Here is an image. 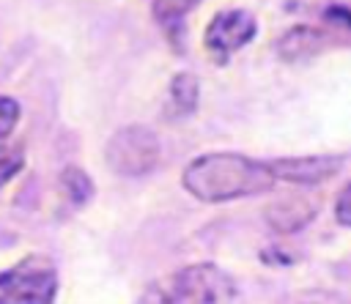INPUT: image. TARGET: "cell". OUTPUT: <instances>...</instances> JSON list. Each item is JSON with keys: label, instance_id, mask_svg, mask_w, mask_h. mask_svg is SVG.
I'll list each match as a JSON object with an SVG mask.
<instances>
[{"label": "cell", "instance_id": "1", "mask_svg": "<svg viewBox=\"0 0 351 304\" xmlns=\"http://www.w3.org/2000/svg\"><path fill=\"white\" fill-rule=\"evenodd\" d=\"M274 175L266 162L241 153H206L186 164L181 183L203 203H225L244 194H258L274 186Z\"/></svg>", "mask_w": 351, "mask_h": 304}, {"label": "cell", "instance_id": "2", "mask_svg": "<svg viewBox=\"0 0 351 304\" xmlns=\"http://www.w3.org/2000/svg\"><path fill=\"white\" fill-rule=\"evenodd\" d=\"M55 290L58 271L44 255H27L0 274V304H52Z\"/></svg>", "mask_w": 351, "mask_h": 304}, {"label": "cell", "instance_id": "3", "mask_svg": "<svg viewBox=\"0 0 351 304\" xmlns=\"http://www.w3.org/2000/svg\"><path fill=\"white\" fill-rule=\"evenodd\" d=\"M173 304H233L236 285L214 263H195L181 268L167 282Z\"/></svg>", "mask_w": 351, "mask_h": 304}, {"label": "cell", "instance_id": "4", "mask_svg": "<svg viewBox=\"0 0 351 304\" xmlns=\"http://www.w3.org/2000/svg\"><path fill=\"white\" fill-rule=\"evenodd\" d=\"M159 140L151 129L145 126H123L118 129L107 148H104V156H107V164L121 173V175H143L148 170L156 167L159 162Z\"/></svg>", "mask_w": 351, "mask_h": 304}, {"label": "cell", "instance_id": "5", "mask_svg": "<svg viewBox=\"0 0 351 304\" xmlns=\"http://www.w3.org/2000/svg\"><path fill=\"white\" fill-rule=\"evenodd\" d=\"M258 33V19L244 8H230L214 14V19L206 27V49L217 63H228L233 52H239L244 44H250Z\"/></svg>", "mask_w": 351, "mask_h": 304}, {"label": "cell", "instance_id": "6", "mask_svg": "<svg viewBox=\"0 0 351 304\" xmlns=\"http://www.w3.org/2000/svg\"><path fill=\"white\" fill-rule=\"evenodd\" d=\"M340 164L343 162L337 156H299V159H274L269 162V170L280 181L313 186L332 178L340 170Z\"/></svg>", "mask_w": 351, "mask_h": 304}, {"label": "cell", "instance_id": "7", "mask_svg": "<svg viewBox=\"0 0 351 304\" xmlns=\"http://www.w3.org/2000/svg\"><path fill=\"white\" fill-rule=\"evenodd\" d=\"M315 211H318L315 200H310L304 194H291V197H282L274 205H269L266 208V219L277 233L288 236V233L302 230L315 216Z\"/></svg>", "mask_w": 351, "mask_h": 304}, {"label": "cell", "instance_id": "8", "mask_svg": "<svg viewBox=\"0 0 351 304\" xmlns=\"http://www.w3.org/2000/svg\"><path fill=\"white\" fill-rule=\"evenodd\" d=\"M329 38H335V36L326 30H318L310 25H296V27L285 30L282 38L277 41V55L282 60H304V58H313L321 49H326Z\"/></svg>", "mask_w": 351, "mask_h": 304}, {"label": "cell", "instance_id": "9", "mask_svg": "<svg viewBox=\"0 0 351 304\" xmlns=\"http://www.w3.org/2000/svg\"><path fill=\"white\" fill-rule=\"evenodd\" d=\"M197 93H200L197 77H195V74H189V71H178V74L170 79L167 112H170V115H176V118L192 115V112H195V107H197Z\"/></svg>", "mask_w": 351, "mask_h": 304}, {"label": "cell", "instance_id": "10", "mask_svg": "<svg viewBox=\"0 0 351 304\" xmlns=\"http://www.w3.org/2000/svg\"><path fill=\"white\" fill-rule=\"evenodd\" d=\"M60 186H63V192L69 194V200H71L74 205L88 203L90 194H93V181H90L88 173L80 170V167H66V170L60 173Z\"/></svg>", "mask_w": 351, "mask_h": 304}, {"label": "cell", "instance_id": "11", "mask_svg": "<svg viewBox=\"0 0 351 304\" xmlns=\"http://www.w3.org/2000/svg\"><path fill=\"white\" fill-rule=\"evenodd\" d=\"M197 3H200V0H154L151 11H154V19H156L159 25H165V27L173 30Z\"/></svg>", "mask_w": 351, "mask_h": 304}, {"label": "cell", "instance_id": "12", "mask_svg": "<svg viewBox=\"0 0 351 304\" xmlns=\"http://www.w3.org/2000/svg\"><path fill=\"white\" fill-rule=\"evenodd\" d=\"M324 25L332 30L335 38L351 36V5L346 3H332L324 8Z\"/></svg>", "mask_w": 351, "mask_h": 304}, {"label": "cell", "instance_id": "13", "mask_svg": "<svg viewBox=\"0 0 351 304\" xmlns=\"http://www.w3.org/2000/svg\"><path fill=\"white\" fill-rule=\"evenodd\" d=\"M25 164V153L19 148H8V145H0V186L8 183Z\"/></svg>", "mask_w": 351, "mask_h": 304}, {"label": "cell", "instance_id": "14", "mask_svg": "<svg viewBox=\"0 0 351 304\" xmlns=\"http://www.w3.org/2000/svg\"><path fill=\"white\" fill-rule=\"evenodd\" d=\"M16 121H19V104L8 96H0V140L14 131Z\"/></svg>", "mask_w": 351, "mask_h": 304}, {"label": "cell", "instance_id": "15", "mask_svg": "<svg viewBox=\"0 0 351 304\" xmlns=\"http://www.w3.org/2000/svg\"><path fill=\"white\" fill-rule=\"evenodd\" d=\"M335 216H337L340 225L351 227V183H346V189L340 192L337 205H335Z\"/></svg>", "mask_w": 351, "mask_h": 304}, {"label": "cell", "instance_id": "16", "mask_svg": "<svg viewBox=\"0 0 351 304\" xmlns=\"http://www.w3.org/2000/svg\"><path fill=\"white\" fill-rule=\"evenodd\" d=\"M137 304H173V299H170L167 285H151Z\"/></svg>", "mask_w": 351, "mask_h": 304}]
</instances>
